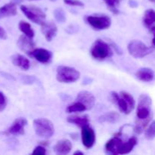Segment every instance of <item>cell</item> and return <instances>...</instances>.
Here are the masks:
<instances>
[{"mask_svg": "<svg viewBox=\"0 0 155 155\" xmlns=\"http://www.w3.org/2000/svg\"><path fill=\"white\" fill-rule=\"evenodd\" d=\"M110 98L112 101L118 106L120 111L124 114H130L134 109L135 99L129 92L122 91L118 94L116 92H112Z\"/></svg>", "mask_w": 155, "mask_h": 155, "instance_id": "1", "label": "cell"}, {"mask_svg": "<svg viewBox=\"0 0 155 155\" xmlns=\"http://www.w3.org/2000/svg\"><path fill=\"white\" fill-rule=\"evenodd\" d=\"M90 54L93 58L98 61H104L113 55L111 47L102 39H97L92 44L90 49Z\"/></svg>", "mask_w": 155, "mask_h": 155, "instance_id": "2", "label": "cell"}, {"mask_svg": "<svg viewBox=\"0 0 155 155\" xmlns=\"http://www.w3.org/2000/svg\"><path fill=\"white\" fill-rule=\"evenodd\" d=\"M33 128L35 133L42 139H49L54 135V124L46 118H38L33 120Z\"/></svg>", "mask_w": 155, "mask_h": 155, "instance_id": "3", "label": "cell"}, {"mask_svg": "<svg viewBox=\"0 0 155 155\" xmlns=\"http://www.w3.org/2000/svg\"><path fill=\"white\" fill-rule=\"evenodd\" d=\"M80 77V73L72 67L61 65L56 71V79L62 83H72L77 81Z\"/></svg>", "mask_w": 155, "mask_h": 155, "instance_id": "4", "label": "cell"}, {"mask_svg": "<svg viewBox=\"0 0 155 155\" xmlns=\"http://www.w3.org/2000/svg\"><path fill=\"white\" fill-rule=\"evenodd\" d=\"M21 12L32 22L42 25L45 22L46 15L40 8L35 5H21Z\"/></svg>", "mask_w": 155, "mask_h": 155, "instance_id": "5", "label": "cell"}, {"mask_svg": "<svg viewBox=\"0 0 155 155\" xmlns=\"http://www.w3.org/2000/svg\"><path fill=\"white\" fill-rule=\"evenodd\" d=\"M129 53L135 58H142L149 54L153 51V48L148 47L142 41L134 39L132 40L127 46Z\"/></svg>", "mask_w": 155, "mask_h": 155, "instance_id": "6", "label": "cell"}, {"mask_svg": "<svg viewBox=\"0 0 155 155\" xmlns=\"http://www.w3.org/2000/svg\"><path fill=\"white\" fill-rule=\"evenodd\" d=\"M86 23L96 30L108 29L111 25V19L105 15H88L85 18Z\"/></svg>", "mask_w": 155, "mask_h": 155, "instance_id": "7", "label": "cell"}, {"mask_svg": "<svg viewBox=\"0 0 155 155\" xmlns=\"http://www.w3.org/2000/svg\"><path fill=\"white\" fill-rule=\"evenodd\" d=\"M151 98L148 95L142 94L139 98L137 110H136V117L139 120H146L151 118Z\"/></svg>", "mask_w": 155, "mask_h": 155, "instance_id": "8", "label": "cell"}, {"mask_svg": "<svg viewBox=\"0 0 155 155\" xmlns=\"http://www.w3.org/2000/svg\"><path fill=\"white\" fill-rule=\"evenodd\" d=\"M81 139L83 146L87 149L92 148L95 145L96 136L94 130L89 125L81 128Z\"/></svg>", "mask_w": 155, "mask_h": 155, "instance_id": "9", "label": "cell"}, {"mask_svg": "<svg viewBox=\"0 0 155 155\" xmlns=\"http://www.w3.org/2000/svg\"><path fill=\"white\" fill-rule=\"evenodd\" d=\"M27 125V119L24 117L17 118L7 131L5 133L6 135L12 136H21L24 134V128Z\"/></svg>", "mask_w": 155, "mask_h": 155, "instance_id": "10", "label": "cell"}, {"mask_svg": "<svg viewBox=\"0 0 155 155\" xmlns=\"http://www.w3.org/2000/svg\"><path fill=\"white\" fill-rule=\"evenodd\" d=\"M30 56L33 57L37 61L42 64H49L51 61L53 54L49 50L42 48H35L32 51Z\"/></svg>", "mask_w": 155, "mask_h": 155, "instance_id": "11", "label": "cell"}, {"mask_svg": "<svg viewBox=\"0 0 155 155\" xmlns=\"http://www.w3.org/2000/svg\"><path fill=\"white\" fill-rule=\"evenodd\" d=\"M120 137V136L115 135L113 138L109 139L106 142L105 145H104V150H105L106 153L113 155L119 154L120 149L124 143L123 140Z\"/></svg>", "mask_w": 155, "mask_h": 155, "instance_id": "12", "label": "cell"}, {"mask_svg": "<svg viewBox=\"0 0 155 155\" xmlns=\"http://www.w3.org/2000/svg\"><path fill=\"white\" fill-rule=\"evenodd\" d=\"M17 45L21 51L25 52L28 55H30V54L35 49V46H36L33 39L25 36L24 34L20 36L18 42H17Z\"/></svg>", "mask_w": 155, "mask_h": 155, "instance_id": "13", "label": "cell"}, {"mask_svg": "<svg viewBox=\"0 0 155 155\" xmlns=\"http://www.w3.org/2000/svg\"><path fill=\"white\" fill-rule=\"evenodd\" d=\"M41 27V32L45 36V39L51 42L53 38L56 36L58 32V27L55 23L52 21H45Z\"/></svg>", "mask_w": 155, "mask_h": 155, "instance_id": "14", "label": "cell"}, {"mask_svg": "<svg viewBox=\"0 0 155 155\" xmlns=\"http://www.w3.org/2000/svg\"><path fill=\"white\" fill-rule=\"evenodd\" d=\"M76 101L81 102L87 108V110H91L95 106V98L93 94L88 91H81L77 94Z\"/></svg>", "mask_w": 155, "mask_h": 155, "instance_id": "15", "label": "cell"}, {"mask_svg": "<svg viewBox=\"0 0 155 155\" xmlns=\"http://www.w3.org/2000/svg\"><path fill=\"white\" fill-rule=\"evenodd\" d=\"M73 148L72 143L68 139H61L58 141L53 147V151L56 154L65 155L69 154Z\"/></svg>", "mask_w": 155, "mask_h": 155, "instance_id": "16", "label": "cell"}, {"mask_svg": "<svg viewBox=\"0 0 155 155\" xmlns=\"http://www.w3.org/2000/svg\"><path fill=\"white\" fill-rule=\"evenodd\" d=\"M12 61L15 66L18 67L23 71H28L30 67V62L29 59L22 54H14L12 57Z\"/></svg>", "mask_w": 155, "mask_h": 155, "instance_id": "17", "label": "cell"}, {"mask_svg": "<svg viewBox=\"0 0 155 155\" xmlns=\"http://www.w3.org/2000/svg\"><path fill=\"white\" fill-rule=\"evenodd\" d=\"M67 121L70 124H75L80 128L89 125V118L87 115H83V116L71 115L67 118Z\"/></svg>", "mask_w": 155, "mask_h": 155, "instance_id": "18", "label": "cell"}, {"mask_svg": "<svg viewBox=\"0 0 155 155\" xmlns=\"http://www.w3.org/2000/svg\"><path fill=\"white\" fill-rule=\"evenodd\" d=\"M16 5V4L11 2L3 5L2 7H0V19L16 15L18 13Z\"/></svg>", "mask_w": 155, "mask_h": 155, "instance_id": "19", "label": "cell"}, {"mask_svg": "<svg viewBox=\"0 0 155 155\" xmlns=\"http://www.w3.org/2000/svg\"><path fill=\"white\" fill-rule=\"evenodd\" d=\"M154 72L148 68H142L136 73V78L143 82H150L154 79Z\"/></svg>", "mask_w": 155, "mask_h": 155, "instance_id": "20", "label": "cell"}, {"mask_svg": "<svg viewBox=\"0 0 155 155\" xmlns=\"http://www.w3.org/2000/svg\"><path fill=\"white\" fill-rule=\"evenodd\" d=\"M120 119L119 113L116 111H110L98 117L99 123H107V124H116Z\"/></svg>", "mask_w": 155, "mask_h": 155, "instance_id": "21", "label": "cell"}, {"mask_svg": "<svg viewBox=\"0 0 155 155\" xmlns=\"http://www.w3.org/2000/svg\"><path fill=\"white\" fill-rule=\"evenodd\" d=\"M138 139L136 137L133 136V137L130 138L127 142L123 143L122 146H121L120 149L119 154H127L130 153L133 151L134 147L136 145Z\"/></svg>", "mask_w": 155, "mask_h": 155, "instance_id": "22", "label": "cell"}, {"mask_svg": "<svg viewBox=\"0 0 155 155\" xmlns=\"http://www.w3.org/2000/svg\"><path fill=\"white\" fill-rule=\"evenodd\" d=\"M18 27H19V30H21L25 36H28V37L31 38V39H33V37L35 36L34 30H33L31 25H30L29 23L24 21H20L19 24H18Z\"/></svg>", "mask_w": 155, "mask_h": 155, "instance_id": "23", "label": "cell"}, {"mask_svg": "<svg viewBox=\"0 0 155 155\" xmlns=\"http://www.w3.org/2000/svg\"><path fill=\"white\" fill-rule=\"evenodd\" d=\"M87 110L86 106L81 102L76 101L73 104H70L67 107L66 111L68 113H76V112H84Z\"/></svg>", "mask_w": 155, "mask_h": 155, "instance_id": "24", "label": "cell"}, {"mask_svg": "<svg viewBox=\"0 0 155 155\" xmlns=\"http://www.w3.org/2000/svg\"><path fill=\"white\" fill-rule=\"evenodd\" d=\"M107 5L109 10L114 13V15L119 14V10H118V6L120 4L122 0H103Z\"/></svg>", "mask_w": 155, "mask_h": 155, "instance_id": "25", "label": "cell"}, {"mask_svg": "<svg viewBox=\"0 0 155 155\" xmlns=\"http://www.w3.org/2000/svg\"><path fill=\"white\" fill-rule=\"evenodd\" d=\"M155 21V12L152 9H148L145 12L144 17V24L147 27H151L152 23Z\"/></svg>", "mask_w": 155, "mask_h": 155, "instance_id": "26", "label": "cell"}, {"mask_svg": "<svg viewBox=\"0 0 155 155\" xmlns=\"http://www.w3.org/2000/svg\"><path fill=\"white\" fill-rule=\"evenodd\" d=\"M54 16L58 22L64 23L66 21V14L61 8H58L54 11Z\"/></svg>", "mask_w": 155, "mask_h": 155, "instance_id": "27", "label": "cell"}, {"mask_svg": "<svg viewBox=\"0 0 155 155\" xmlns=\"http://www.w3.org/2000/svg\"><path fill=\"white\" fill-rule=\"evenodd\" d=\"M145 138L147 139H153L155 137V120L151 124L145 133Z\"/></svg>", "mask_w": 155, "mask_h": 155, "instance_id": "28", "label": "cell"}, {"mask_svg": "<svg viewBox=\"0 0 155 155\" xmlns=\"http://www.w3.org/2000/svg\"><path fill=\"white\" fill-rule=\"evenodd\" d=\"M8 104V99L4 93L0 92V112H2L5 109Z\"/></svg>", "mask_w": 155, "mask_h": 155, "instance_id": "29", "label": "cell"}, {"mask_svg": "<svg viewBox=\"0 0 155 155\" xmlns=\"http://www.w3.org/2000/svg\"><path fill=\"white\" fill-rule=\"evenodd\" d=\"M64 2L68 5L77 6V7H83L84 3L80 0H64Z\"/></svg>", "mask_w": 155, "mask_h": 155, "instance_id": "30", "label": "cell"}, {"mask_svg": "<svg viewBox=\"0 0 155 155\" xmlns=\"http://www.w3.org/2000/svg\"><path fill=\"white\" fill-rule=\"evenodd\" d=\"M46 154V149L45 147L42 145H38L37 147L33 149L32 154H39V155H45Z\"/></svg>", "mask_w": 155, "mask_h": 155, "instance_id": "31", "label": "cell"}, {"mask_svg": "<svg viewBox=\"0 0 155 155\" xmlns=\"http://www.w3.org/2000/svg\"><path fill=\"white\" fill-rule=\"evenodd\" d=\"M8 38L7 33H6L5 30L2 28V27H0V39H6Z\"/></svg>", "mask_w": 155, "mask_h": 155, "instance_id": "32", "label": "cell"}, {"mask_svg": "<svg viewBox=\"0 0 155 155\" xmlns=\"http://www.w3.org/2000/svg\"><path fill=\"white\" fill-rule=\"evenodd\" d=\"M129 5L131 8H136L138 7L139 4H138V2L136 0H130L129 1Z\"/></svg>", "mask_w": 155, "mask_h": 155, "instance_id": "33", "label": "cell"}, {"mask_svg": "<svg viewBox=\"0 0 155 155\" xmlns=\"http://www.w3.org/2000/svg\"><path fill=\"white\" fill-rule=\"evenodd\" d=\"M23 1H24V0H12V1H11V2H14V3H15V4L18 5V4H21V2H23Z\"/></svg>", "mask_w": 155, "mask_h": 155, "instance_id": "34", "label": "cell"}, {"mask_svg": "<svg viewBox=\"0 0 155 155\" xmlns=\"http://www.w3.org/2000/svg\"><path fill=\"white\" fill-rule=\"evenodd\" d=\"M78 154L83 155V152H82V151H76L74 153V155H78Z\"/></svg>", "mask_w": 155, "mask_h": 155, "instance_id": "35", "label": "cell"}, {"mask_svg": "<svg viewBox=\"0 0 155 155\" xmlns=\"http://www.w3.org/2000/svg\"><path fill=\"white\" fill-rule=\"evenodd\" d=\"M153 43H154V45H155V38L153 39Z\"/></svg>", "mask_w": 155, "mask_h": 155, "instance_id": "36", "label": "cell"}, {"mask_svg": "<svg viewBox=\"0 0 155 155\" xmlns=\"http://www.w3.org/2000/svg\"><path fill=\"white\" fill-rule=\"evenodd\" d=\"M150 1H154V0H150Z\"/></svg>", "mask_w": 155, "mask_h": 155, "instance_id": "37", "label": "cell"}, {"mask_svg": "<svg viewBox=\"0 0 155 155\" xmlns=\"http://www.w3.org/2000/svg\"><path fill=\"white\" fill-rule=\"evenodd\" d=\"M30 1H32V0H30Z\"/></svg>", "mask_w": 155, "mask_h": 155, "instance_id": "38", "label": "cell"}]
</instances>
